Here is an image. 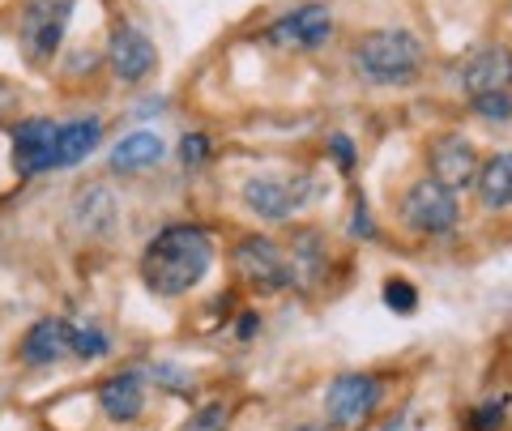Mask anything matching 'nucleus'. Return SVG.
<instances>
[{"label":"nucleus","instance_id":"6e6552de","mask_svg":"<svg viewBox=\"0 0 512 431\" xmlns=\"http://www.w3.org/2000/svg\"><path fill=\"white\" fill-rule=\"evenodd\" d=\"M380 380L372 372H342L325 389V419L333 427H359L380 406Z\"/></svg>","mask_w":512,"mask_h":431},{"label":"nucleus","instance_id":"423d86ee","mask_svg":"<svg viewBox=\"0 0 512 431\" xmlns=\"http://www.w3.org/2000/svg\"><path fill=\"white\" fill-rule=\"evenodd\" d=\"M73 5L77 0H26L22 5L18 39H22V52L35 60V65H47V60L60 52L64 30H69V18H73Z\"/></svg>","mask_w":512,"mask_h":431},{"label":"nucleus","instance_id":"4468645a","mask_svg":"<svg viewBox=\"0 0 512 431\" xmlns=\"http://www.w3.org/2000/svg\"><path fill=\"white\" fill-rule=\"evenodd\" d=\"M99 410L116 423H133L137 414L146 410V376L128 367V372L103 380L99 385Z\"/></svg>","mask_w":512,"mask_h":431},{"label":"nucleus","instance_id":"412c9836","mask_svg":"<svg viewBox=\"0 0 512 431\" xmlns=\"http://www.w3.org/2000/svg\"><path fill=\"white\" fill-rule=\"evenodd\" d=\"M227 419H231V410L222 402H210V406H201L197 414H192V419L184 423V431H222Z\"/></svg>","mask_w":512,"mask_h":431},{"label":"nucleus","instance_id":"4be33fe9","mask_svg":"<svg viewBox=\"0 0 512 431\" xmlns=\"http://www.w3.org/2000/svg\"><path fill=\"white\" fill-rule=\"evenodd\" d=\"M474 111L487 120H512V94L500 90V94H483V99H474Z\"/></svg>","mask_w":512,"mask_h":431},{"label":"nucleus","instance_id":"5701e85b","mask_svg":"<svg viewBox=\"0 0 512 431\" xmlns=\"http://www.w3.org/2000/svg\"><path fill=\"white\" fill-rule=\"evenodd\" d=\"M180 158H184V167H201L205 158H210V137H205V133H188L180 141Z\"/></svg>","mask_w":512,"mask_h":431},{"label":"nucleus","instance_id":"39448f33","mask_svg":"<svg viewBox=\"0 0 512 431\" xmlns=\"http://www.w3.org/2000/svg\"><path fill=\"white\" fill-rule=\"evenodd\" d=\"M329 39H333V9L325 0L295 5L265 26V43L282 47V52H320Z\"/></svg>","mask_w":512,"mask_h":431},{"label":"nucleus","instance_id":"cd10ccee","mask_svg":"<svg viewBox=\"0 0 512 431\" xmlns=\"http://www.w3.org/2000/svg\"><path fill=\"white\" fill-rule=\"evenodd\" d=\"M252 329H256V316H244V325H239V338H248Z\"/></svg>","mask_w":512,"mask_h":431},{"label":"nucleus","instance_id":"2eb2a0df","mask_svg":"<svg viewBox=\"0 0 512 431\" xmlns=\"http://www.w3.org/2000/svg\"><path fill=\"white\" fill-rule=\"evenodd\" d=\"M69 338H73L69 321H60V316H43V321H35L26 329L22 359L30 367H52V363H60L64 355H69Z\"/></svg>","mask_w":512,"mask_h":431},{"label":"nucleus","instance_id":"20e7f679","mask_svg":"<svg viewBox=\"0 0 512 431\" xmlns=\"http://www.w3.org/2000/svg\"><path fill=\"white\" fill-rule=\"evenodd\" d=\"M231 261H235V274L244 278L252 291H261V295L286 291V286L295 282V265H291V257H286V248L274 244V239H265V235L239 239L235 252H231Z\"/></svg>","mask_w":512,"mask_h":431},{"label":"nucleus","instance_id":"bb28decb","mask_svg":"<svg viewBox=\"0 0 512 431\" xmlns=\"http://www.w3.org/2000/svg\"><path fill=\"white\" fill-rule=\"evenodd\" d=\"M380 431H406V414H393V419H389V423H384Z\"/></svg>","mask_w":512,"mask_h":431},{"label":"nucleus","instance_id":"aec40b11","mask_svg":"<svg viewBox=\"0 0 512 431\" xmlns=\"http://www.w3.org/2000/svg\"><path fill=\"white\" fill-rule=\"evenodd\" d=\"M384 303H389L393 312H402V316H410L414 308H419V291L406 282V278H389L384 282Z\"/></svg>","mask_w":512,"mask_h":431},{"label":"nucleus","instance_id":"393cba45","mask_svg":"<svg viewBox=\"0 0 512 431\" xmlns=\"http://www.w3.org/2000/svg\"><path fill=\"white\" fill-rule=\"evenodd\" d=\"M329 150H333V158H338L346 171L355 167V146H350V137H346V133H333V137H329Z\"/></svg>","mask_w":512,"mask_h":431},{"label":"nucleus","instance_id":"0eeeda50","mask_svg":"<svg viewBox=\"0 0 512 431\" xmlns=\"http://www.w3.org/2000/svg\"><path fill=\"white\" fill-rule=\"evenodd\" d=\"M312 197L308 175H252L244 184V205L265 222H291Z\"/></svg>","mask_w":512,"mask_h":431},{"label":"nucleus","instance_id":"c756f323","mask_svg":"<svg viewBox=\"0 0 512 431\" xmlns=\"http://www.w3.org/2000/svg\"><path fill=\"white\" fill-rule=\"evenodd\" d=\"M508 13H512V5H508Z\"/></svg>","mask_w":512,"mask_h":431},{"label":"nucleus","instance_id":"7ed1b4c3","mask_svg":"<svg viewBox=\"0 0 512 431\" xmlns=\"http://www.w3.org/2000/svg\"><path fill=\"white\" fill-rule=\"evenodd\" d=\"M457 193L448 184H440L436 175H419L406 193H402V222L414 235H448L457 227Z\"/></svg>","mask_w":512,"mask_h":431},{"label":"nucleus","instance_id":"dca6fc26","mask_svg":"<svg viewBox=\"0 0 512 431\" xmlns=\"http://www.w3.org/2000/svg\"><path fill=\"white\" fill-rule=\"evenodd\" d=\"M103 141V120L99 116H77L69 124H56V150H52V171L77 167L86 154L99 150Z\"/></svg>","mask_w":512,"mask_h":431},{"label":"nucleus","instance_id":"a211bd4d","mask_svg":"<svg viewBox=\"0 0 512 431\" xmlns=\"http://www.w3.org/2000/svg\"><path fill=\"white\" fill-rule=\"evenodd\" d=\"M167 154L163 137L150 133V129H137L116 141V150H111V167L116 171H141V167H154L158 158Z\"/></svg>","mask_w":512,"mask_h":431},{"label":"nucleus","instance_id":"1a4fd4ad","mask_svg":"<svg viewBox=\"0 0 512 431\" xmlns=\"http://www.w3.org/2000/svg\"><path fill=\"white\" fill-rule=\"evenodd\" d=\"M107 65H111V73H116V82L137 86L158 69V47L150 43L146 30L120 22L107 39Z\"/></svg>","mask_w":512,"mask_h":431},{"label":"nucleus","instance_id":"f03ea898","mask_svg":"<svg viewBox=\"0 0 512 431\" xmlns=\"http://www.w3.org/2000/svg\"><path fill=\"white\" fill-rule=\"evenodd\" d=\"M427 65V47L423 39L406 26H380L350 47V69H355L367 86H410L419 82V73Z\"/></svg>","mask_w":512,"mask_h":431},{"label":"nucleus","instance_id":"b1692460","mask_svg":"<svg viewBox=\"0 0 512 431\" xmlns=\"http://www.w3.org/2000/svg\"><path fill=\"white\" fill-rule=\"evenodd\" d=\"M478 431H491V427H500L504 423V402H487V406H478V414L470 419Z\"/></svg>","mask_w":512,"mask_h":431},{"label":"nucleus","instance_id":"f3484780","mask_svg":"<svg viewBox=\"0 0 512 431\" xmlns=\"http://www.w3.org/2000/svg\"><path fill=\"white\" fill-rule=\"evenodd\" d=\"M474 188H478L483 210H508V205H512V150L491 154L487 163L478 167Z\"/></svg>","mask_w":512,"mask_h":431},{"label":"nucleus","instance_id":"c85d7f7f","mask_svg":"<svg viewBox=\"0 0 512 431\" xmlns=\"http://www.w3.org/2000/svg\"><path fill=\"white\" fill-rule=\"evenodd\" d=\"M295 431H329V427H320V423H303V427H295Z\"/></svg>","mask_w":512,"mask_h":431},{"label":"nucleus","instance_id":"a878e982","mask_svg":"<svg viewBox=\"0 0 512 431\" xmlns=\"http://www.w3.org/2000/svg\"><path fill=\"white\" fill-rule=\"evenodd\" d=\"M13 107H18V90H13L9 82H0V120L13 116Z\"/></svg>","mask_w":512,"mask_h":431},{"label":"nucleus","instance_id":"9d476101","mask_svg":"<svg viewBox=\"0 0 512 431\" xmlns=\"http://www.w3.org/2000/svg\"><path fill=\"white\" fill-rule=\"evenodd\" d=\"M512 86V47L508 43H487L461 60V90L470 99H483V94H500Z\"/></svg>","mask_w":512,"mask_h":431},{"label":"nucleus","instance_id":"ddd939ff","mask_svg":"<svg viewBox=\"0 0 512 431\" xmlns=\"http://www.w3.org/2000/svg\"><path fill=\"white\" fill-rule=\"evenodd\" d=\"M116 218H120V201L107 184L82 188L69 205V222H73V231H82V235H107L116 227Z\"/></svg>","mask_w":512,"mask_h":431},{"label":"nucleus","instance_id":"f257e3e1","mask_svg":"<svg viewBox=\"0 0 512 431\" xmlns=\"http://www.w3.org/2000/svg\"><path fill=\"white\" fill-rule=\"evenodd\" d=\"M214 265V239L210 231L188 227V222H171L163 227L150 248L141 252V278L154 295L163 299H180L188 295L192 286H201V278L210 274Z\"/></svg>","mask_w":512,"mask_h":431},{"label":"nucleus","instance_id":"f8f14e48","mask_svg":"<svg viewBox=\"0 0 512 431\" xmlns=\"http://www.w3.org/2000/svg\"><path fill=\"white\" fill-rule=\"evenodd\" d=\"M478 167H483V158H478V150L470 146L466 137L457 133H444L431 141V171H436V180L448 184L457 193V188H470Z\"/></svg>","mask_w":512,"mask_h":431},{"label":"nucleus","instance_id":"9b49d317","mask_svg":"<svg viewBox=\"0 0 512 431\" xmlns=\"http://www.w3.org/2000/svg\"><path fill=\"white\" fill-rule=\"evenodd\" d=\"M52 150H56V120L30 116L13 129V171L26 175V180L52 171Z\"/></svg>","mask_w":512,"mask_h":431},{"label":"nucleus","instance_id":"6ab92c4d","mask_svg":"<svg viewBox=\"0 0 512 431\" xmlns=\"http://www.w3.org/2000/svg\"><path fill=\"white\" fill-rule=\"evenodd\" d=\"M107 350H111V342H107V333H103V329H94V325L73 329V338H69V355H77V359H103Z\"/></svg>","mask_w":512,"mask_h":431}]
</instances>
